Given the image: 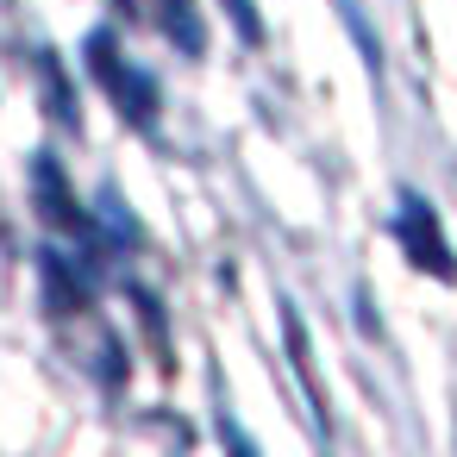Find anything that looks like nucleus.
I'll return each mask as SVG.
<instances>
[{
	"instance_id": "f257e3e1",
	"label": "nucleus",
	"mask_w": 457,
	"mask_h": 457,
	"mask_svg": "<svg viewBox=\"0 0 457 457\" xmlns=\"http://www.w3.org/2000/svg\"><path fill=\"white\" fill-rule=\"evenodd\" d=\"M88 76L107 88V107H120V120H126L132 132H157V120H163V95H157V82L120 51L113 32H95V38H88Z\"/></svg>"
},
{
	"instance_id": "f03ea898",
	"label": "nucleus",
	"mask_w": 457,
	"mask_h": 457,
	"mask_svg": "<svg viewBox=\"0 0 457 457\" xmlns=\"http://www.w3.org/2000/svg\"><path fill=\"white\" fill-rule=\"evenodd\" d=\"M32 188H38V207H45V220H51L63 238H76L88 257L113 251V238L101 232V220H88V213L76 207V195H70V182H63V170H57L51 157H38V163H32Z\"/></svg>"
},
{
	"instance_id": "7ed1b4c3",
	"label": "nucleus",
	"mask_w": 457,
	"mask_h": 457,
	"mask_svg": "<svg viewBox=\"0 0 457 457\" xmlns=\"http://www.w3.org/2000/svg\"><path fill=\"white\" fill-rule=\"evenodd\" d=\"M395 238L407 245V257H413L426 276L457 282V257H451V245H445L438 213H432V201H426V195H401V207H395Z\"/></svg>"
},
{
	"instance_id": "20e7f679",
	"label": "nucleus",
	"mask_w": 457,
	"mask_h": 457,
	"mask_svg": "<svg viewBox=\"0 0 457 457\" xmlns=\"http://www.w3.org/2000/svg\"><path fill=\"white\" fill-rule=\"evenodd\" d=\"M157 20H163V32L195 57L201 51V20H195V0H157Z\"/></svg>"
},
{
	"instance_id": "39448f33",
	"label": "nucleus",
	"mask_w": 457,
	"mask_h": 457,
	"mask_svg": "<svg viewBox=\"0 0 457 457\" xmlns=\"http://www.w3.org/2000/svg\"><path fill=\"white\" fill-rule=\"evenodd\" d=\"M226 20H232V32H238V45H263V20H257L251 0H226Z\"/></svg>"
}]
</instances>
